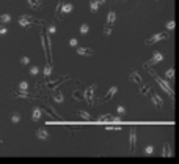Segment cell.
Here are the masks:
<instances>
[{"label":"cell","instance_id":"obj_25","mask_svg":"<svg viewBox=\"0 0 179 164\" xmlns=\"http://www.w3.org/2000/svg\"><path fill=\"white\" fill-rule=\"evenodd\" d=\"M19 90H21V92H29V82L22 81L21 84H19Z\"/></svg>","mask_w":179,"mask_h":164},{"label":"cell","instance_id":"obj_26","mask_svg":"<svg viewBox=\"0 0 179 164\" xmlns=\"http://www.w3.org/2000/svg\"><path fill=\"white\" fill-rule=\"evenodd\" d=\"M10 21H11L10 14H0V22L2 24H7V22H10Z\"/></svg>","mask_w":179,"mask_h":164},{"label":"cell","instance_id":"obj_20","mask_svg":"<svg viewBox=\"0 0 179 164\" xmlns=\"http://www.w3.org/2000/svg\"><path fill=\"white\" fill-rule=\"evenodd\" d=\"M50 73H52V63L47 62V65L44 66V78L49 79V78H50Z\"/></svg>","mask_w":179,"mask_h":164},{"label":"cell","instance_id":"obj_7","mask_svg":"<svg viewBox=\"0 0 179 164\" xmlns=\"http://www.w3.org/2000/svg\"><path fill=\"white\" fill-rule=\"evenodd\" d=\"M162 60H164V55H162V52H154V55L151 57V60H149V62H146V63H145V68H146V66H154V65L160 63Z\"/></svg>","mask_w":179,"mask_h":164},{"label":"cell","instance_id":"obj_37","mask_svg":"<svg viewBox=\"0 0 179 164\" xmlns=\"http://www.w3.org/2000/svg\"><path fill=\"white\" fill-rule=\"evenodd\" d=\"M69 44L76 47V46H77V40H76V38H71V40H69Z\"/></svg>","mask_w":179,"mask_h":164},{"label":"cell","instance_id":"obj_21","mask_svg":"<svg viewBox=\"0 0 179 164\" xmlns=\"http://www.w3.org/2000/svg\"><path fill=\"white\" fill-rule=\"evenodd\" d=\"M165 78L168 79L170 82L175 81V68H170V69H167V73H165Z\"/></svg>","mask_w":179,"mask_h":164},{"label":"cell","instance_id":"obj_33","mask_svg":"<svg viewBox=\"0 0 179 164\" xmlns=\"http://www.w3.org/2000/svg\"><path fill=\"white\" fill-rule=\"evenodd\" d=\"M175 29V21H170L168 24H167V30H173Z\"/></svg>","mask_w":179,"mask_h":164},{"label":"cell","instance_id":"obj_14","mask_svg":"<svg viewBox=\"0 0 179 164\" xmlns=\"http://www.w3.org/2000/svg\"><path fill=\"white\" fill-rule=\"evenodd\" d=\"M77 54L79 55H93V49H90V47H77Z\"/></svg>","mask_w":179,"mask_h":164},{"label":"cell","instance_id":"obj_38","mask_svg":"<svg viewBox=\"0 0 179 164\" xmlns=\"http://www.w3.org/2000/svg\"><path fill=\"white\" fill-rule=\"evenodd\" d=\"M5 33H7V27L0 25V35H5Z\"/></svg>","mask_w":179,"mask_h":164},{"label":"cell","instance_id":"obj_24","mask_svg":"<svg viewBox=\"0 0 179 164\" xmlns=\"http://www.w3.org/2000/svg\"><path fill=\"white\" fill-rule=\"evenodd\" d=\"M90 10H91L93 13H96L99 10V5L96 3V0H91V2H90Z\"/></svg>","mask_w":179,"mask_h":164},{"label":"cell","instance_id":"obj_29","mask_svg":"<svg viewBox=\"0 0 179 164\" xmlns=\"http://www.w3.org/2000/svg\"><path fill=\"white\" fill-rule=\"evenodd\" d=\"M153 153H154V147L153 145H148L146 148H145V155H146V156H151Z\"/></svg>","mask_w":179,"mask_h":164},{"label":"cell","instance_id":"obj_8","mask_svg":"<svg viewBox=\"0 0 179 164\" xmlns=\"http://www.w3.org/2000/svg\"><path fill=\"white\" fill-rule=\"evenodd\" d=\"M149 95H151V100H153L156 109H159V111H160V109L164 107V100H162L157 93H153V92H149Z\"/></svg>","mask_w":179,"mask_h":164},{"label":"cell","instance_id":"obj_9","mask_svg":"<svg viewBox=\"0 0 179 164\" xmlns=\"http://www.w3.org/2000/svg\"><path fill=\"white\" fill-rule=\"evenodd\" d=\"M68 79H69V76H61V78H58L57 81H54V82H52V81H49V82H47V85H49V89H57L58 85H61L65 81H68Z\"/></svg>","mask_w":179,"mask_h":164},{"label":"cell","instance_id":"obj_2","mask_svg":"<svg viewBox=\"0 0 179 164\" xmlns=\"http://www.w3.org/2000/svg\"><path fill=\"white\" fill-rule=\"evenodd\" d=\"M40 36H41V44H43V49H44V54H46V57H47V62L52 63V54H50V51H52V44H50V38L44 30L40 32Z\"/></svg>","mask_w":179,"mask_h":164},{"label":"cell","instance_id":"obj_16","mask_svg":"<svg viewBox=\"0 0 179 164\" xmlns=\"http://www.w3.org/2000/svg\"><path fill=\"white\" fill-rule=\"evenodd\" d=\"M36 137H38V139H41V140H47V139H49V133H47L46 129H43V128H41V129H38V131H36Z\"/></svg>","mask_w":179,"mask_h":164},{"label":"cell","instance_id":"obj_31","mask_svg":"<svg viewBox=\"0 0 179 164\" xmlns=\"http://www.w3.org/2000/svg\"><path fill=\"white\" fill-rule=\"evenodd\" d=\"M30 73H32V76H36L38 73H40V68H38V66H32L30 68Z\"/></svg>","mask_w":179,"mask_h":164},{"label":"cell","instance_id":"obj_28","mask_svg":"<svg viewBox=\"0 0 179 164\" xmlns=\"http://www.w3.org/2000/svg\"><path fill=\"white\" fill-rule=\"evenodd\" d=\"M77 115H79L80 118H83V120H90V114L85 112V111H79V112H77Z\"/></svg>","mask_w":179,"mask_h":164},{"label":"cell","instance_id":"obj_30","mask_svg":"<svg viewBox=\"0 0 179 164\" xmlns=\"http://www.w3.org/2000/svg\"><path fill=\"white\" fill-rule=\"evenodd\" d=\"M88 30H90V25H88V24H83V25L80 27V33H82V35L88 33Z\"/></svg>","mask_w":179,"mask_h":164},{"label":"cell","instance_id":"obj_22","mask_svg":"<svg viewBox=\"0 0 179 164\" xmlns=\"http://www.w3.org/2000/svg\"><path fill=\"white\" fill-rule=\"evenodd\" d=\"M13 95L16 96V98H32L30 96V93H29V92H13Z\"/></svg>","mask_w":179,"mask_h":164},{"label":"cell","instance_id":"obj_10","mask_svg":"<svg viewBox=\"0 0 179 164\" xmlns=\"http://www.w3.org/2000/svg\"><path fill=\"white\" fill-rule=\"evenodd\" d=\"M52 98H54V101L55 103H63V100H65V96H63V93H61V90L58 89H52Z\"/></svg>","mask_w":179,"mask_h":164},{"label":"cell","instance_id":"obj_35","mask_svg":"<svg viewBox=\"0 0 179 164\" xmlns=\"http://www.w3.org/2000/svg\"><path fill=\"white\" fill-rule=\"evenodd\" d=\"M124 114H126V109L123 107V106H120L118 107V115H124Z\"/></svg>","mask_w":179,"mask_h":164},{"label":"cell","instance_id":"obj_40","mask_svg":"<svg viewBox=\"0 0 179 164\" xmlns=\"http://www.w3.org/2000/svg\"><path fill=\"white\" fill-rule=\"evenodd\" d=\"M0 144H2V140H0Z\"/></svg>","mask_w":179,"mask_h":164},{"label":"cell","instance_id":"obj_13","mask_svg":"<svg viewBox=\"0 0 179 164\" xmlns=\"http://www.w3.org/2000/svg\"><path fill=\"white\" fill-rule=\"evenodd\" d=\"M135 147H137V129L131 128V151L135 150Z\"/></svg>","mask_w":179,"mask_h":164},{"label":"cell","instance_id":"obj_5","mask_svg":"<svg viewBox=\"0 0 179 164\" xmlns=\"http://www.w3.org/2000/svg\"><path fill=\"white\" fill-rule=\"evenodd\" d=\"M115 18H116V13L110 11L109 16H107V24H105V29H104V35H107V36L112 35V29H113V24H115Z\"/></svg>","mask_w":179,"mask_h":164},{"label":"cell","instance_id":"obj_3","mask_svg":"<svg viewBox=\"0 0 179 164\" xmlns=\"http://www.w3.org/2000/svg\"><path fill=\"white\" fill-rule=\"evenodd\" d=\"M19 24H21V27H32V24H43V21H36L33 16L24 14L19 18Z\"/></svg>","mask_w":179,"mask_h":164},{"label":"cell","instance_id":"obj_1","mask_svg":"<svg viewBox=\"0 0 179 164\" xmlns=\"http://www.w3.org/2000/svg\"><path fill=\"white\" fill-rule=\"evenodd\" d=\"M146 69H148V73H149L151 76H153V78H154V81H156V82H157V84H159V85L162 87V90H164V92H167V93L170 95V98H171V100H175V92H173V89H171V85L168 84V82H167L165 79H162V78H159V76L156 74L154 71H153V69L149 68V66H146Z\"/></svg>","mask_w":179,"mask_h":164},{"label":"cell","instance_id":"obj_19","mask_svg":"<svg viewBox=\"0 0 179 164\" xmlns=\"http://www.w3.org/2000/svg\"><path fill=\"white\" fill-rule=\"evenodd\" d=\"M43 109H44V111H46V112L49 114V115H50V117H55V118H58V114H57V112H55V111H54V109H52V107H49L47 104H43Z\"/></svg>","mask_w":179,"mask_h":164},{"label":"cell","instance_id":"obj_12","mask_svg":"<svg viewBox=\"0 0 179 164\" xmlns=\"http://www.w3.org/2000/svg\"><path fill=\"white\" fill-rule=\"evenodd\" d=\"M129 78H131V81H134V82H135V84H138L140 87L143 85V81H142V78H140V74L137 73L135 69H132L131 73H129Z\"/></svg>","mask_w":179,"mask_h":164},{"label":"cell","instance_id":"obj_18","mask_svg":"<svg viewBox=\"0 0 179 164\" xmlns=\"http://www.w3.org/2000/svg\"><path fill=\"white\" fill-rule=\"evenodd\" d=\"M33 120H35V122H38V120H41V117H43V109L41 107H35L33 109Z\"/></svg>","mask_w":179,"mask_h":164},{"label":"cell","instance_id":"obj_11","mask_svg":"<svg viewBox=\"0 0 179 164\" xmlns=\"http://www.w3.org/2000/svg\"><path fill=\"white\" fill-rule=\"evenodd\" d=\"M99 122H109V123H118L120 122V117H112L110 114H105V115H101L99 117Z\"/></svg>","mask_w":179,"mask_h":164},{"label":"cell","instance_id":"obj_32","mask_svg":"<svg viewBox=\"0 0 179 164\" xmlns=\"http://www.w3.org/2000/svg\"><path fill=\"white\" fill-rule=\"evenodd\" d=\"M30 63V58L29 57H22L21 58V65H29Z\"/></svg>","mask_w":179,"mask_h":164},{"label":"cell","instance_id":"obj_36","mask_svg":"<svg viewBox=\"0 0 179 164\" xmlns=\"http://www.w3.org/2000/svg\"><path fill=\"white\" fill-rule=\"evenodd\" d=\"M72 98H74V100H82V95L80 93H77V92H74V93H72Z\"/></svg>","mask_w":179,"mask_h":164},{"label":"cell","instance_id":"obj_15","mask_svg":"<svg viewBox=\"0 0 179 164\" xmlns=\"http://www.w3.org/2000/svg\"><path fill=\"white\" fill-rule=\"evenodd\" d=\"M116 92H118V87H112V89L107 92V95L104 96V101H110L112 98H113L116 95Z\"/></svg>","mask_w":179,"mask_h":164},{"label":"cell","instance_id":"obj_6","mask_svg":"<svg viewBox=\"0 0 179 164\" xmlns=\"http://www.w3.org/2000/svg\"><path fill=\"white\" fill-rule=\"evenodd\" d=\"M162 40H168V33H167V32H160V33H157V35H153L146 41V46H151V44H154V43L162 41Z\"/></svg>","mask_w":179,"mask_h":164},{"label":"cell","instance_id":"obj_34","mask_svg":"<svg viewBox=\"0 0 179 164\" xmlns=\"http://www.w3.org/2000/svg\"><path fill=\"white\" fill-rule=\"evenodd\" d=\"M47 32H49V33H55V32H57V27H55L54 24H52V25H49V29H47Z\"/></svg>","mask_w":179,"mask_h":164},{"label":"cell","instance_id":"obj_39","mask_svg":"<svg viewBox=\"0 0 179 164\" xmlns=\"http://www.w3.org/2000/svg\"><path fill=\"white\" fill-rule=\"evenodd\" d=\"M105 2H107V0H96L98 5H102V3H105Z\"/></svg>","mask_w":179,"mask_h":164},{"label":"cell","instance_id":"obj_27","mask_svg":"<svg viewBox=\"0 0 179 164\" xmlns=\"http://www.w3.org/2000/svg\"><path fill=\"white\" fill-rule=\"evenodd\" d=\"M19 120H21V114H19V112L11 114V122H13V123H18Z\"/></svg>","mask_w":179,"mask_h":164},{"label":"cell","instance_id":"obj_4","mask_svg":"<svg viewBox=\"0 0 179 164\" xmlns=\"http://www.w3.org/2000/svg\"><path fill=\"white\" fill-rule=\"evenodd\" d=\"M94 90H96V84L90 85L88 89L85 90V95H83V98H85V101H87V104H90V106H94V104H96V101H94Z\"/></svg>","mask_w":179,"mask_h":164},{"label":"cell","instance_id":"obj_17","mask_svg":"<svg viewBox=\"0 0 179 164\" xmlns=\"http://www.w3.org/2000/svg\"><path fill=\"white\" fill-rule=\"evenodd\" d=\"M27 3H29L33 10H40L43 7V0H27Z\"/></svg>","mask_w":179,"mask_h":164},{"label":"cell","instance_id":"obj_23","mask_svg":"<svg viewBox=\"0 0 179 164\" xmlns=\"http://www.w3.org/2000/svg\"><path fill=\"white\" fill-rule=\"evenodd\" d=\"M165 158L167 156H173V153H171V147H170V144H165L164 145V153H162Z\"/></svg>","mask_w":179,"mask_h":164}]
</instances>
